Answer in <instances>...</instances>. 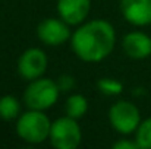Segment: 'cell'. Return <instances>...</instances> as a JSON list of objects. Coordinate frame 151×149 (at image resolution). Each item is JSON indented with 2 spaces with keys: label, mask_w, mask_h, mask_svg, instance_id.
<instances>
[{
  "label": "cell",
  "mask_w": 151,
  "mask_h": 149,
  "mask_svg": "<svg viewBox=\"0 0 151 149\" xmlns=\"http://www.w3.org/2000/svg\"><path fill=\"white\" fill-rule=\"evenodd\" d=\"M69 43L79 60L85 63H100L114 50L116 31L106 19L85 21L72 32Z\"/></svg>",
  "instance_id": "obj_1"
},
{
  "label": "cell",
  "mask_w": 151,
  "mask_h": 149,
  "mask_svg": "<svg viewBox=\"0 0 151 149\" xmlns=\"http://www.w3.org/2000/svg\"><path fill=\"white\" fill-rule=\"evenodd\" d=\"M51 123L49 115L40 110L28 108L16 118V135L21 140L29 145H38L49 139Z\"/></svg>",
  "instance_id": "obj_2"
},
{
  "label": "cell",
  "mask_w": 151,
  "mask_h": 149,
  "mask_svg": "<svg viewBox=\"0 0 151 149\" xmlns=\"http://www.w3.org/2000/svg\"><path fill=\"white\" fill-rule=\"evenodd\" d=\"M60 92L62 91L56 81L41 76L28 82L22 95V101L25 102L27 108L46 111L57 102Z\"/></svg>",
  "instance_id": "obj_3"
},
{
  "label": "cell",
  "mask_w": 151,
  "mask_h": 149,
  "mask_svg": "<svg viewBox=\"0 0 151 149\" xmlns=\"http://www.w3.org/2000/svg\"><path fill=\"white\" fill-rule=\"evenodd\" d=\"M107 117L113 130L123 136L135 133L138 126L142 121L139 108L134 102L126 101V99H120L111 104V107L109 108Z\"/></svg>",
  "instance_id": "obj_4"
},
{
  "label": "cell",
  "mask_w": 151,
  "mask_h": 149,
  "mask_svg": "<svg viewBox=\"0 0 151 149\" xmlns=\"http://www.w3.org/2000/svg\"><path fill=\"white\" fill-rule=\"evenodd\" d=\"M49 140L56 149H76L82 140V130L78 120L69 115L56 118L51 123Z\"/></svg>",
  "instance_id": "obj_5"
},
{
  "label": "cell",
  "mask_w": 151,
  "mask_h": 149,
  "mask_svg": "<svg viewBox=\"0 0 151 149\" xmlns=\"http://www.w3.org/2000/svg\"><path fill=\"white\" fill-rule=\"evenodd\" d=\"M49 66V57L46 51L38 47L27 48L18 58V75L29 82L44 76Z\"/></svg>",
  "instance_id": "obj_6"
},
{
  "label": "cell",
  "mask_w": 151,
  "mask_h": 149,
  "mask_svg": "<svg viewBox=\"0 0 151 149\" xmlns=\"http://www.w3.org/2000/svg\"><path fill=\"white\" fill-rule=\"evenodd\" d=\"M37 37L44 46L59 47L70 41V25L62 18H46L37 26Z\"/></svg>",
  "instance_id": "obj_7"
},
{
  "label": "cell",
  "mask_w": 151,
  "mask_h": 149,
  "mask_svg": "<svg viewBox=\"0 0 151 149\" xmlns=\"http://www.w3.org/2000/svg\"><path fill=\"white\" fill-rule=\"evenodd\" d=\"M57 15L70 26H78L87 21L91 9V0H57Z\"/></svg>",
  "instance_id": "obj_8"
},
{
  "label": "cell",
  "mask_w": 151,
  "mask_h": 149,
  "mask_svg": "<svg viewBox=\"0 0 151 149\" xmlns=\"http://www.w3.org/2000/svg\"><path fill=\"white\" fill-rule=\"evenodd\" d=\"M120 13L134 26L151 25V0H120Z\"/></svg>",
  "instance_id": "obj_9"
},
{
  "label": "cell",
  "mask_w": 151,
  "mask_h": 149,
  "mask_svg": "<svg viewBox=\"0 0 151 149\" xmlns=\"http://www.w3.org/2000/svg\"><path fill=\"white\" fill-rule=\"evenodd\" d=\"M122 48L132 60H144L151 56V37L142 31L128 32L122 40Z\"/></svg>",
  "instance_id": "obj_10"
},
{
  "label": "cell",
  "mask_w": 151,
  "mask_h": 149,
  "mask_svg": "<svg viewBox=\"0 0 151 149\" xmlns=\"http://www.w3.org/2000/svg\"><path fill=\"white\" fill-rule=\"evenodd\" d=\"M65 111H66V115L79 120L88 111V99L85 98L82 94H72L66 99Z\"/></svg>",
  "instance_id": "obj_11"
},
{
  "label": "cell",
  "mask_w": 151,
  "mask_h": 149,
  "mask_svg": "<svg viewBox=\"0 0 151 149\" xmlns=\"http://www.w3.org/2000/svg\"><path fill=\"white\" fill-rule=\"evenodd\" d=\"M21 115V102L13 95L0 97V118L4 121L16 120Z\"/></svg>",
  "instance_id": "obj_12"
},
{
  "label": "cell",
  "mask_w": 151,
  "mask_h": 149,
  "mask_svg": "<svg viewBox=\"0 0 151 149\" xmlns=\"http://www.w3.org/2000/svg\"><path fill=\"white\" fill-rule=\"evenodd\" d=\"M97 88L103 95L117 97L123 92V83L114 78H101L97 81Z\"/></svg>",
  "instance_id": "obj_13"
},
{
  "label": "cell",
  "mask_w": 151,
  "mask_h": 149,
  "mask_svg": "<svg viewBox=\"0 0 151 149\" xmlns=\"http://www.w3.org/2000/svg\"><path fill=\"white\" fill-rule=\"evenodd\" d=\"M135 140L139 149H151V117L141 121L135 132Z\"/></svg>",
  "instance_id": "obj_14"
},
{
  "label": "cell",
  "mask_w": 151,
  "mask_h": 149,
  "mask_svg": "<svg viewBox=\"0 0 151 149\" xmlns=\"http://www.w3.org/2000/svg\"><path fill=\"white\" fill-rule=\"evenodd\" d=\"M56 82H57L62 92H69L75 86V78L70 76V75H60Z\"/></svg>",
  "instance_id": "obj_15"
},
{
  "label": "cell",
  "mask_w": 151,
  "mask_h": 149,
  "mask_svg": "<svg viewBox=\"0 0 151 149\" xmlns=\"http://www.w3.org/2000/svg\"><path fill=\"white\" fill-rule=\"evenodd\" d=\"M113 149H139V146H138L137 140L123 138V139H119L113 143Z\"/></svg>",
  "instance_id": "obj_16"
}]
</instances>
